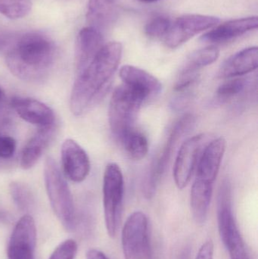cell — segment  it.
Instances as JSON below:
<instances>
[{
	"label": "cell",
	"instance_id": "obj_1",
	"mask_svg": "<svg viewBox=\"0 0 258 259\" xmlns=\"http://www.w3.org/2000/svg\"><path fill=\"white\" fill-rule=\"evenodd\" d=\"M122 53L121 42H108L78 74L70 97V109L73 115H84L104 97L119 66Z\"/></svg>",
	"mask_w": 258,
	"mask_h": 259
},
{
	"label": "cell",
	"instance_id": "obj_2",
	"mask_svg": "<svg viewBox=\"0 0 258 259\" xmlns=\"http://www.w3.org/2000/svg\"><path fill=\"white\" fill-rule=\"evenodd\" d=\"M54 42L41 32L21 36L6 53V62L12 74L26 81L45 78L56 62Z\"/></svg>",
	"mask_w": 258,
	"mask_h": 259
},
{
	"label": "cell",
	"instance_id": "obj_3",
	"mask_svg": "<svg viewBox=\"0 0 258 259\" xmlns=\"http://www.w3.org/2000/svg\"><path fill=\"white\" fill-rule=\"evenodd\" d=\"M147 99L143 93L124 83L115 90L109 104V121L118 140L135 128L139 110Z\"/></svg>",
	"mask_w": 258,
	"mask_h": 259
},
{
	"label": "cell",
	"instance_id": "obj_4",
	"mask_svg": "<svg viewBox=\"0 0 258 259\" xmlns=\"http://www.w3.org/2000/svg\"><path fill=\"white\" fill-rule=\"evenodd\" d=\"M44 181L55 214L67 231H71L75 226V209L72 194L59 165L51 157L45 159Z\"/></svg>",
	"mask_w": 258,
	"mask_h": 259
},
{
	"label": "cell",
	"instance_id": "obj_5",
	"mask_svg": "<svg viewBox=\"0 0 258 259\" xmlns=\"http://www.w3.org/2000/svg\"><path fill=\"white\" fill-rule=\"evenodd\" d=\"M195 124V117L191 114H186L181 117L171 129L163 147L153 160L144 178L142 193L146 199H151L154 196L158 184L166 170L179 141L183 135L192 129Z\"/></svg>",
	"mask_w": 258,
	"mask_h": 259
},
{
	"label": "cell",
	"instance_id": "obj_6",
	"mask_svg": "<svg viewBox=\"0 0 258 259\" xmlns=\"http://www.w3.org/2000/svg\"><path fill=\"white\" fill-rule=\"evenodd\" d=\"M124 196V180L118 164L106 166L103 178V205L105 222L109 237L115 238L122 216Z\"/></svg>",
	"mask_w": 258,
	"mask_h": 259
},
{
	"label": "cell",
	"instance_id": "obj_7",
	"mask_svg": "<svg viewBox=\"0 0 258 259\" xmlns=\"http://www.w3.org/2000/svg\"><path fill=\"white\" fill-rule=\"evenodd\" d=\"M218 222L221 240L230 253V258H248L245 243L233 214L231 188L228 181L223 182L218 193Z\"/></svg>",
	"mask_w": 258,
	"mask_h": 259
},
{
	"label": "cell",
	"instance_id": "obj_8",
	"mask_svg": "<svg viewBox=\"0 0 258 259\" xmlns=\"http://www.w3.org/2000/svg\"><path fill=\"white\" fill-rule=\"evenodd\" d=\"M121 241L125 259H153L148 218L142 211L129 216L123 228Z\"/></svg>",
	"mask_w": 258,
	"mask_h": 259
},
{
	"label": "cell",
	"instance_id": "obj_9",
	"mask_svg": "<svg viewBox=\"0 0 258 259\" xmlns=\"http://www.w3.org/2000/svg\"><path fill=\"white\" fill-rule=\"evenodd\" d=\"M206 134H198L186 140L180 146L174 167V179L180 190L187 187L196 169L203 149L207 145Z\"/></svg>",
	"mask_w": 258,
	"mask_h": 259
},
{
	"label": "cell",
	"instance_id": "obj_10",
	"mask_svg": "<svg viewBox=\"0 0 258 259\" xmlns=\"http://www.w3.org/2000/svg\"><path fill=\"white\" fill-rule=\"evenodd\" d=\"M217 17L203 15H186L171 23L165 36V44L168 48L176 49L187 42L201 32L215 27L219 22Z\"/></svg>",
	"mask_w": 258,
	"mask_h": 259
},
{
	"label": "cell",
	"instance_id": "obj_11",
	"mask_svg": "<svg viewBox=\"0 0 258 259\" xmlns=\"http://www.w3.org/2000/svg\"><path fill=\"white\" fill-rule=\"evenodd\" d=\"M36 228L30 214H24L15 225L8 248V259H34Z\"/></svg>",
	"mask_w": 258,
	"mask_h": 259
},
{
	"label": "cell",
	"instance_id": "obj_12",
	"mask_svg": "<svg viewBox=\"0 0 258 259\" xmlns=\"http://www.w3.org/2000/svg\"><path fill=\"white\" fill-rule=\"evenodd\" d=\"M61 160L65 176L73 182L84 181L90 171V161L86 151L74 140L68 139L61 148Z\"/></svg>",
	"mask_w": 258,
	"mask_h": 259
},
{
	"label": "cell",
	"instance_id": "obj_13",
	"mask_svg": "<svg viewBox=\"0 0 258 259\" xmlns=\"http://www.w3.org/2000/svg\"><path fill=\"white\" fill-rule=\"evenodd\" d=\"M227 148L224 137L209 142L203 149L197 165L195 179L208 184H215Z\"/></svg>",
	"mask_w": 258,
	"mask_h": 259
},
{
	"label": "cell",
	"instance_id": "obj_14",
	"mask_svg": "<svg viewBox=\"0 0 258 259\" xmlns=\"http://www.w3.org/2000/svg\"><path fill=\"white\" fill-rule=\"evenodd\" d=\"M10 106L21 119L38 127L56 124V116L53 109L39 100L15 97L11 100Z\"/></svg>",
	"mask_w": 258,
	"mask_h": 259
},
{
	"label": "cell",
	"instance_id": "obj_15",
	"mask_svg": "<svg viewBox=\"0 0 258 259\" xmlns=\"http://www.w3.org/2000/svg\"><path fill=\"white\" fill-rule=\"evenodd\" d=\"M57 131L56 124L39 127L30 137L21 151L20 165L24 170L32 168L40 159L47 148L54 140Z\"/></svg>",
	"mask_w": 258,
	"mask_h": 259
},
{
	"label": "cell",
	"instance_id": "obj_16",
	"mask_svg": "<svg viewBox=\"0 0 258 259\" xmlns=\"http://www.w3.org/2000/svg\"><path fill=\"white\" fill-rule=\"evenodd\" d=\"M102 34L92 27L82 29L77 35L75 47L76 71L80 74L104 46Z\"/></svg>",
	"mask_w": 258,
	"mask_h": 259
},
{
	"label": "cell",
	"instance_id": "obj_17",
	"mask_svg": "<svg viewBox=\"0 0 258 259\" xmlns=\"http://www.w3.org/2000/svg\"><path fill=\"white\" fill-rule=\"evenodd\" d=\"M257 16L230 20L206 33L201 40L209 44H222L257 28Z\"/></svg>",
	"mask_w": 258,
	"mask_h": 259
},
{
	"label": "cell",
	"instance_id": "obj_18",
	"mask_svg": "<svg viewBox=\"0 0 258 259\" xmlns=\"http://www.w3.org/2000/svg\"><path fill=\"white\" fill-rule=\"evenodd\" d=\"M257 66V47H248L227 59L221 65L218 76L221 78L228 79L242 77L255 71Z\"/></svg>",
	"mask_w": 258,
	"mask_h": 259
},
{
	"label": "cell",
	"instance_id": "obj_19",
	"mask_svg": "<svg viewBox=\"0 0 258 259\" xmlns=\"http://www.w3.org/2000/svg\"><path fill=\"white\" fill-rule=\"evenodd\" d=\"M119 76L123 83L139 90L148 98L158 95L162 91V84L157 77L133 65L121 67Z\"/></svg>",
	"mask_w": 258,
	"mask_h": 259
},
{
	"label": "cell",
	"instance_id": "obj_20",
	"mask_svg": "<svg viewBox=\"0 0 258 259\" xmlns=\"http://www.w3.org/2000/svg\"><path fill=\"white\" fill-rule=\"evenodd\" d=\"M118 0H89L86 21L89 27L100 32L115 22L118 15Z\"/></svg>",
	"mask_w": 258,
	"mask_h": 259
},
{
	"label": "cell",
	"instance_id": "obj_21",
	"mask_svg": "<svg viewBox=\"0 0 258 259\" xmlns=\"http://www.w3.org/2000/svg\"><path fill=\"white\" fill-rule=\"evenodd\" d=\"M213 184L195 179L190 193V207L192 217L197 224L202 225L207 219L213 194Z\"/></svg>",
	"mask_w": 258,
	"mask_h": 259
},
{
	"label": "cell",
	"instance_id": "obj_22",
	"mask_svg": "<svg viewBox=\"0 0 258 259\" xmlns=\"http://www.w3.org/2000/svg\"><path fill=\"white\" fill-rule=\"evenodd\" d=\"M124 152L132 159L139 161L143 159L148 152V141L140 131L131 130L118 139Z\"/></svg>",
	"mask_w": 258,
	"mask_h": 259
},
{
	"label": "cell",
	"instance_id": "obj_23",
	"mask_svg": "<svg viewBox=\"0 0 258 259\" xmlns=\"http://www.w3.org/2000/svg\"><path fill=\"white\" fill-rule=\"evenodd\" d=\"M219 56V49L215 46L196 50L188 56L180 74L197 72L201 68L209 66L216 62Z\"/></svg>",
	"mask_w": 258,
	"mask_h": 259
},
{
	"label": "cell",
	"instance_id": "obj_24",
	"mask_svg": "<svg viewBox=\"0 0 258 259\" xmlns=\"http://www.w3.org/2000/svg\"><path fill=\"white\" fill-rule=\"evenodd\" d=\"M9 191L16 206L20 211L24 213L29 212L34 206V196L30 189L21 182L11 183Z\"/></svg>",
	"mask_w": 258,
	"mask_h": 259
},
{
	"label": "cell",
	"instance_id": "obj_25",
	"mask_svg": "<svg viewBox=\"0 0 258 259\" xmlns=\"http://www.w3.org/2000/svg\"><path fill=\"white\" fill-rule=\"evenodd\" d=\"M31 8L30 0H0V13L11 19L27 16Z\"/></svg>",
	"mask_w": 258,
	"mask_h": 259
},
{
	"label": "cell",
	"instance_id": "obj_26",
	"mask_svg": "<svg viewBox=\"0 0 258 259\" xmlns=\"http://www.w3.org/2000/svg\"><path fill=\"white\" fill-rule=\"evenodd\" d=\"M248 80L243 77H235L224 82L217 90V97L220 100H229L241 94L247 86Z\"/></svg>",
	"mask_w": 258,
	"mask_h": 259
},
{
	"label": "cell",
	"instance_id": "obj_27",
	"mask_svg": "<svg viewBox=\"0 0 258 259\" xmlns=\"http://www.w3.org/2000/svg\"><path fill=\"white\" fill-rule=\"evenodd\" d=\"M171 24V20L168 17L162 15L154 17L145 25V33L151 38L165 37Z\"/></svg>",
	"mask_w": 258,
	"mask_h": 259
},
{
	"label": "cell",
	"instance_id": "obj_28",
	"mask_svg": "<svg viewBox=\"0 0 258 259\" xmlns=\"http://www.w3.org/2000/svg\"><path fill=\"white\" fill-rule=\"evenodd\" d=\"M16 151V141L9 136L0 134V168L7 166Z\"/></svg>",
	"mask_w": 258,
	"mask_h": 259
},
{
	"label": "cell",
	"instance_id": "obj_29",
	"mask_svg": "<svg viewBox=\"0 0 258 259\" xmlns=\"http://www.w3.org/2000/svg\"><path fill=\"white\" fill-rule=\"evenodd\" d=\"M77 244L74 240H67L56 248L49 259H74L77 252Z\"/></svg>",
	"mask_w": 258,
	"mask_h": 259
},
{
	"label": "cell",
	"instance_id": "obj_30",
	"mask_svg": "<svg viewBox=\"0 0 258 259\" xmlns=\"http://www.w3.org/2000/svg\"><path fill=\"white\" fill-rule=\"evenodd\" d=\"M10 111L6 103V96L0 88V132L6 128L10 123Z\"/></svg>",
	"mask_w": 258,
	"mask_h": 259
},
{
	"label": "cell",
	"instance_id": "obj_31",
	"mask_svg": "<svg viewBox=\"0 0 258 259\" xmlns=\"http://www.w3.org/2000/svg\"><path fill=\"white\" fill-rule=\"evenodd\" d=\"M214 243L212 240H208L200 248L195 259H214Z\"/></svg>",
	"mask_w": 258,
	"mask_h": 259
},
{
	"label": "cell",
	"instance_id": "obj_32",
	"mask_svg": "<svg viewBox=\"0 0 258 259\" xmlns=\"http://www.w3.org/2000/svg\"><path fill=\"white\" fill-rule=\"evenodd\" d=\"M86 259H109L101 251L97 249H89L86 253Z\"/></svg>",
	"mask_w": 258,
	"mask_h": 259
},
{
	"label": "cell",
	"instance_id": "obj_33",
	"mask_svg": "<svg viewBox=\"0 0 258 259\" xmlns=\"http://www.w3.org/2000/svg\"><path fill=\"white\" fill-rule=\"evenodd\" d=\"M191 249L188 246H183L177 254L176 259H190Z\"/></svg>",
	"mask_w": 258,
	"mask_h": 259
},
{
	"label": "cell",
	"instance_id": "obj_34",
	"mask_svg": "<svg viewBox=\"0 0 258 259\" xmlns=\"http://www.w3.org/2000/svg\"><path fill=\"white\" fill-rule=\"evenodd\" d=\"M137 1L141 2V3H154V2L159 1V0H137Z\"/></svg>",
	"mask_w": 258,
	"mask_h": 259
},
{
	"label": "cell",
	"instance_id": "obj_35",
	"mask_svg": "<svg viewBox=\"0 0 258 259\" xmlns=\"http://www.w3.org/2000/svg\"><path fill=\"white\" fill-rule=\"evenodd\" d=\"M241 259H249V258H241Z\"/></svg>",
	"mask_w": 258,
	"mask_h": 259
}]
</instances>
